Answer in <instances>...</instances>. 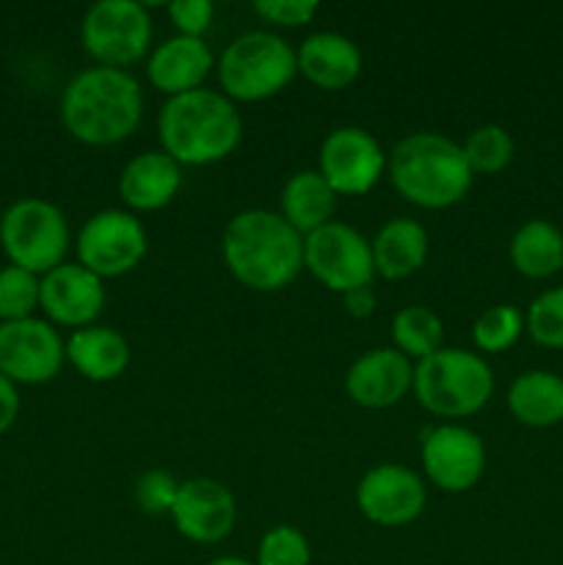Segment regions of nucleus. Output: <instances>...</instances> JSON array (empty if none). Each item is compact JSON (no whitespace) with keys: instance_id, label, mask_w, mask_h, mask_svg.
<instances>
[{"instance_id":"obj_25","label":"nucleus","mask_w":563,"mask_h":565,"mask_svg":"<svg viewBox=\"0 0 563 565\" xmlns=\"http://www.w3.org/2000/svg\"><path fill=\"white\" fill-rule=\"evenodd\" d=\"M511 263L528 279H550L563 270V232L550 221H528L511 237Z\"/></svg>"},{"instance_id":"obj_3","label":"nucleus","mask_w":563,"mask_h":565,"mask_svg":"<svg viewBox=\"0 0 563 565\" xmlns=\"http://www.w3.org/2000/svg\"><path fill=\"white\" fill-rule=\"evenodd\" d=\"M158 132L163 152L180 166H210L235 152L243 121L226 94L193 88L166 99L158 116Z\"/></svg>"},{"instance_id":"obj_13","label":"nucleus","mask_w":563,"mask_h":565,"mask_svg":"<svg viewBox=\"0 0 563 565\" xmlns=\"http://www.w3.org/2000/svg\"><path fill=\"white\" fill-rule=\"evenodd\" d=\"M423 467L436 489L461 494L484 478L486 447L480 436L464 425H439L423 439Z\"/></svg>"},{"instance_id":"obj_24","label":"nucleus","mask_w":563,"mask_h":565,"mask_svg":"<svg viewBox=\"0 0 563 565\" xmlns=\"http://www.w3.org/2000/svg\"><path fill=\"white\" fill-rule=\"evenodd\" d=\"M282 218L307 237L309 232L320 230L331 221L337 207V193L320 171H296L282 188Z\"/></svg>"},{"instance_id":"obj_21","label":"nucleus","mask_w":563,"mask_h":565,"mask_svg":"<svg viewBox=\"0 0 563 565\" xmlns=\"http://www.w3.org/2000/svg\"><path fill=\"white\" fill-rule=\"evenodd\" d=\"M370 252L375 274L384 279H406L428 259V232L414 218H392L375 232Z\"/></svg>"},{"instance_id":"obj_31","label":"nucleus","mask_w":563,"mask_h":565,"mask_svg":"<svg viewBox=\"0 0 563 565\" xmlns=\"http://www.w3.org/2000/svg\"><path fill=\"white\" fill-rule=\"evenodd\" d=\"M309 541L290 524L268 530L257 550V565H309Z\"/></svg>"},{"instance_id":"obj_35","label":"nucleus","mask_w":563,"mask_h":565,"mask_svg":"<svg viewBox=\"0 0 563 565\" xmlns=\"http://www.w3.org/2000/svg\"><path fill=\"white\" fill-rule=\"evenodd\" d=\"M17 414H20V395H17L14 381L0 373V434H6L14 425Z\"/></svg>"},{"instance_id":"obj_29","label":"nucleus","mask_w":563,"mask_h":565,"mask_svg":"<svg viewBox=\"0 0 563 565\" xmlns=\"http://www.w3.org/2000/svg\"><path fill=\"white\" fill-rule=\"evenodd\" d=\"M39 285L42 281L36 279V274L17 265L0 270V320L14 323L31 318L33 309L39 307Z\"/></svg>"},{"instance_id":"obj_27","label":"nucleus","mask_w":563,"mask_h":565,"mask_svg":"<svg viewBox=\"0 0 563 565\" xmlns=\"http://www.w3.org/2000/svg\"><path fill=\"white\" fill-rule=\"evenodd\" d=\"M464 158H467L472 174H497L513 160V138L506 127L500 125H480L475 127L461 143Z\"/></svg>"},{"instance_id":"obj_20","label":"nucleus","mask_w":563,"mask_h":565,"mask_svg":"<svg viewBox=\"0 0 563 565\" xmlns=\"http://www.w3.org/2000/svg\"><path fill=\"white\" fill-rule=\"evenodd\" d=\"M182 185V171L171 154L141 152L121 169L119 196L132 210H160L177 196Z\"/></svg>"},{"instance_id":"obj_23","label":"nucleus","mask_w":563,"mask_h":565,"mask_svg":"<svg viewBox=\"0 0 563 565\" xmlns=\"http://www.w3.org/2000/svg\"><path fill=\"white\" fill-rule=\"evenodd\" d=\"M508 408L528 428L563 423V379L550 370H528L508 390Z\"/></svg>"},{"instance_id":"obj_28","label":"nucleus","mask_w":563,"mask_h":565,"mask_svg":"<svg viewBox=\"0 0 563 565\" xmlns=\"http://www.w3.org/2000/svg\"><path fill=\"white\" fill-rule=\"evenodd\" d=\"M524 318L511 303H497L478 315L472 323V340L480 351L502 353L522 337Z\"/></svg>"},{"instance_id":"obj_15","label":"nucleus","mask_w":563,"mask_h":565,"mask_svg":"<svg viewBox=\"0 0 563 565\" xmlns=\"http://www.w3.org/2000/svg\"><path fill=\"white\" fill-rule=\"evenodd\" d=\"M171 519L185 539L196 544H219L235 527L237 502L219 480L193 478L180 483Z\"/></svg>"},{"instance_id":"obj_32","label":"nucleus","mask_w":563,"mask_h":565,"mask_svg":"<svg viewBox=\"0 0 563 565\" xmlns=\"http://www.w3.org/2000/svg\"><path fill=\"white\" fill-rule=\"evenodd\" d=\"M177 491H180V483L169 472H163V469H149V472H144L138 478L136 502L144 513L160 516V513H171Z\"/></svg>"},{"instance_id":"obj_6","label":"nucleus","mask_w":563,"mask_h":565,"mask_svg":"<svg viewBox=\"0 0 563 565\" xmlns=\"http://www.w3.org/2000/svg\"><path fill=\"white\" fill-rule=\"evenodd\" d=\"M298 72L296 50L270 31H246L219 58V83L230 99L257 103L279 94Z\"/></svg>"},{"instance_id":"obj_5","label":"nucleus","mask_w":563,"mask_h":565,"mask_svg":"<svg viewBox=\"0 0 563 565\" xmlns=\"http://www.w3.org/2000/svg\"><path fill=\"white\" fill-rule=\"evenodd\" d=\"M412 386L425 412L436 417L461 419L480 412L491 401L495 375L478 353L461 351V348H439L431 356L419 359Z\"/></svg>"},{"instance_id":"obj_11","label":"nucleus","mask_w":563,"mask_h":565,"mask_svg":"<svg viewBox=\"0 0 563 565\" xmlns=\"http://www.w3.org/2000/svg\"><path fill=\"white\" fill-rule=\"evenodd\" d=\"M318 171L337 196H362L386 171V154L364 127H337L323 138Z\"/></svg>"},{"instance_id":"obj_30","label":"nucleus","mask_w":563,"mask_h":565,"mask_svg":"<svg viewBox=\"0 0 563 565\" xmlns=\"http://www.w3.org/2000/svg\"><path fill=\"white\" fill-rule=\"evenodd\" d=\"M530 340L541 348H563V287L546 290L535 298L524 315Z\"/></svg>"},{"instance_id":"obj_16","label":"nucleus","mask_w":563,"mask_h":565,"mask_svg":"<svg viewBox=\"0 0 563 565\" xmlns=\"http://www.w3.org/2000/svg\"><path fill=\"white\" fill-rule=\"evenodd\" d=\"M105 303V287L99 276L77 265H59L44 274L39 285V307L47 318L70 329H86Z\"/></svg>"},{"instance_id":"obj_1","label":"nucleus","mask_w":563,"mask_h":565,"mask_svg":"<svg viewBox=\"0 0 563 565\" xmlns=\"http://www.w3.org/2000/svg\"><path fill=\"white\" fill-rule=\"evenodd\" d=\"M221 252L230 274L248 290L276 292L304 268V235L274 210L237 213L226 224Z\"/></svg>"},{"instance_id":"obj_10","label":"nucleus","mask_w":563,"mask_h":565,"mask_svg":"<svg viewBox=\"0 0 563 565\" xmlns=\"http://www.w3.org/2000/svg\"><path fill=\"white\" fill-rule=\"evenodd\" d=\"M147 230L127 210H103L83 224L77 235V259L99 279L121 276L147 254Z\"/></svg>"},{"instance_id":"obj_37","label":"nucleus","mask_w":563,"mask_h":565,"mask_svg":"<svg viewBox=\"0 0 563 565\" xmlns=\"http://www.w3.org/2000/svg\"><path fill=\"white\" fill-rule=\"evenodd\" d=\"M210 565H257V563L241 561V557H219V561H213Z\"/></svg>"},{"instance_id":"obj_9","label":"nucleus","mask_w":563,"mask_h":565,"mask_svg":"<svg viewBox=\"0 0 563 565\" xmlns=\"http://www.w3.org/2000/svg\"><path fill=\"white\" fill-rule=\"evenodd\" d=\"M304 268L340 296L357 287H370L375 276L370 241L340 221H329L304 237Z\"/></svg>"},{"instance_id":"obj_14","label":"nucleus","mask_w":563,"mask_h":565,"mask_svg":"<svg viewBox=\"0 0 563 565\" xmlns=\"http://www.w3.org/2000/svg\"><path fill=\"white\" fill-rule=\"evenodd\" d=\"M357 505L373 524L403 527L423 513L425 486L401 463H379L359 480Z\"/></svg>"},{"instance_id":"obj_19","label":"nucleus","mask_w":563,"mask_h":565,"mask_svg":"<svg viewBox=\"0 0 563 565\" xmlns=\"http://www.w3.org/2000/svg\"><path fill=\"white\" fill-rule=\"evenodd\" d=\"M298 72L307 77L312 86L337 92L348 88L362 72V53L348 36L334 31L312 33L296 50Z\"/></svg>"},{"instance_id":"obj_36","label":"nucleus","mask_w":563,"mask_h":565,"mask_svg":"<svg viewBox=\"0 0 563 565\" xmlns=\"http://www.w3.org/2000/svg\"><path fill=\"white\" fill-rule=\"evenodd\" d=\"M342 307L351 318H370L375 309L373 287H357V290L342 292Z\"/></svg>"},{"instance_id":"obj_18","label":"nucleus","mask_w":563,"mask_h":565,"mask_svg":"<svg viewBox=\"0 0 563 565\" xmlns=\"http://www.w3.org/2000/svg\"><path fill=\"white\" fill-rule=\"evenodd\" d=\"M210 70H213V53L204 39L196 36L166 39L152 50L147 64L149 83L169 97L202 88Z\"/></svg>"},{"instance_id":"obj_8","label":"nucleus","mask_w":563,"mask_h":565,"mask_svg":"<svg viewBox=\"0 0 563 565\" xmlns=\"http://www.w3.org/2000/svg\"><path fill=\"white\" fill-rule=\"evenodd\" d=\"M81 39L99 66L121 70L149 50L152 20L136 0H99L83 17Z\"/></svg>"},{"instance_id":"obj_2","label":"nucleus","mask_w":563,"mask_h":565,"mask_svg":"<svg viewBox=\"0 0 563 565\" xmlns=\"http://www.w3.org/2000/svg\"><path fill=\"white\" fill-rule=\"evenodd\" d=\"M141 86L127 70L92 66L70 81L61 97V121L88 147L125 141L141 125Z\"/></svg>"},{"instance_id":"obj_17","label":"nucleus","mask_w":563,"mask_h":565,"mask_svg":"<svg viewBox=\"0 0 563 565\" xmlns=\"http://www.w3.org/2000/svg\"><path fill=\"white\" fill-rule=\"evenodd\" d=\"M414 384L412 359L397 348H373L351 364L346 392L362 408H390L406 397Z\"/></svg>"},{"instance_id":"obj_26","label":"nucleus","mask_w":563,"mask_h":565,"mask_svg":"<svg viewBox=\"0 0 563 565\" xmlns=\"http://www.w3.org/2000/svg\"><path fill=\"white\" fill-rule=\"evenodd\" d=\"M392 340L408 359H425L442 348V320L428 307H403L392 318Z\"/></svg>"},{"instance_id":"obj_12","label":"nucleus","mask_w":563,"mask_h":565,"mask_svg":"<svg viewBox=\"0 0 563 565\" xmlns=\"http://www.w3.org/2000/svg\"><path fill=\"white\" fill-rule=\"evenodd\" d=\"M64 359L66 345L47 320L0 323V373L14 384H44L55 379Z\"/></svg>"},{"instance_id":"obj_4","label":"nucleus","mask_w":563,"mask_h":565,"mask_svg":"<svg viewBox=\"0 0 563 565\" xmlns=\"http://www.w3.org/2000/svg\"><path fill=\"white\" fill-rule=\"evenodd\" d=\"M392 185L406 202L425 210L453 207L472 185L464 149L442 132L419 130L401 138L386 160Z\"/></svg>"},{"instance_id":"obj_33","label":"nucleus","mask_w":563,"mask_h":565,"mask_svg":"<svg viewBox=\"0 0 563 565\" xmlns=\"http://www.w3.org/2000/svg\"><path fill=\"white\" fill-rule=\"evenodd\" d=\"M320 6L315 0H257L254 11H257L263 20L274 22V25H307L315 14H318Z\"/></svg>"},{"instance_id":"obj_22","label":"nucleus","mask_w":563,"mask_h":565,"mask_svg":"<svg viewBox=\"0 0 563 565\" xmlns=\"http://www.w3.org/2000/svg\"><path fill=\"white\" fill-rule=\"evenodd\" d=\"M66 359L88 381H114L130 364V345L108 326L77 329L66 342Z\"/></svg>"},{"instance_id":"obj_7","label":"nucleus","mask_w":563,"mask_h":565,"mask_svg":"<svg viewBox=\"0 0 563 565\" xmlns=\"http://www.w3.org/2000/svg\"><path fill=\"white\" fill-rule=\"evenodd\" d=\"M0 246L17 268L50 274L64 265L70 226L55 204L33 196L17 199L0 218Z\"/></svg>"},{"instance_id":"obj_34","label":"nucleus","mask_w":563,"mask_h":565,"mask_svg":"<svg viewBox=\"0 0 563 565\" xmlns=\"http://www.w3.org/2000/svg\"><path fill=\"white\" fill-rule=\"evenodd\" d=\"M169 17L180 36L202 39V33L210 28V20H213V3L210 0H174L169 6Z\"/></svg>"}]
</instances>
